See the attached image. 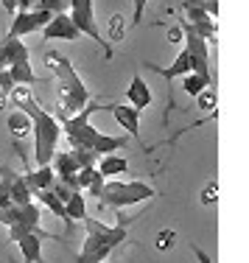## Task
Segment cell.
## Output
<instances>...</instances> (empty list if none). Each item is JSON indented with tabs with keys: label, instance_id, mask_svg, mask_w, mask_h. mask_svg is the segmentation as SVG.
<instances>
[{
	"label": "cell",
	"instance_id": "4fadbf2b",
	"mask_svg": "<svg viewBox=\"0 0 249 263\" xmlns=\"http://www.w3.org/2000/svg\"><path fill=\"white\" fill-rule=\"evenodd\" d=\"M0 51H3V59H6V67H14V65H28L31 62V51L23 40L17 36H9L6 34L0 40Z\"/></svg>",
	"mask_w": 249,
	"mask_h": 263
},
{
	"label": "cell",
	"instance_id": "277c9868",
	"mask_svg": "<svg viewBox=\"0 0 249 263\" xmlns=\"http://www.w3.org/2000/svg\"><path fill=\"white\" fill-rule=\"evenodd\" d=\"M132 218L121 216L115 227L109 224H101L98 218H84V227H87V238H84V247H82V255L76 258V263H101L112 255V249L121 247L126 241V227Z\"/></svg>",
	"mask_w": 249,
	"mask_h": 263
},
{
	"label": "cell",
	"instance_id": "2e32d148",
	"mask_svg": "<svg viewBox=\"0 0 249 263\" xmlns=\"http://www.w3.org/2000/svg\"><path fill=\"white\" fill-rule=\"evenodd\" d=\"M126 101L138 112H143L151 104V90H148V84L143 76H132V81H129V87H126Z\"/></svg>",
	"mask_w": 249,
	"mask_h": 263
},
{
	"label": "cell",
	"instance_id": "4316f807",
	"mask_svg": "<svg viewBox=\"0 0 249 263\" xmlns=\"http://www.w3.org/2000/svg\"><path fill=\"white\" fill-rule=\"evenodd\" d=\"M196 101H199V106H202V109H213V106H216V96H213V90L207 87V90H204L202 96L196 98Z\"/></svg>",
	"mask_w": 249,
	"mask_h": 263
},
{
	"label": "cell",
	"instance_id": "9c48e42d",
	"mask_svg": "<svg viewBox=\"0 0 249 263\" xmlns=\"http://www.w3.org/2000/svg\"><path fill=\"white\" fill-rule=\"evenodd\" d=\"M51 11H42V9H34V11H20V14H14V20H11V28H9V36H17V40H23V36L34 34V31H42L51 23Z\"/></svg>",
	"mask_w": 249,
	"mask_h": 263
},
{
	"label": "cell",
	"instance_id": "ac0fdd59",
	"mask_svg": "<svg viewBox=\"0 0 249 263\" xmlns=\"http://www.w3.org/2000/svg\"><path fill=\"white\" fill-rule=\"evenodd\" d=\"M95 171L101 174L104 179L121 177V174L129 171V160L121 157V154H104V157H98V162H95Z\"/></svg>",
	"mask_w": 249,
	"mask_h": 263
},
{
	"label": "cell",
	"instance_id": "484cf974",
	"mask_svg": "<svg viewBox=\"0 0 249 263\" xmlns=\"http://www.w3.org/2000/svg\"><path fill=\"white\" fill-rule=\"evenodd\" d=\"M107 36H109L112 42L123 40V17H121V14L109 17V28H107ZM109 40H107V42H109Z\"/></svg>",
	"mask_w": 249,
	"mask_h": 263
},
{
	"label": "cell",
	"instance_id": "d590c367",
	"mask_svg": "<svg viewBox=\"0 0 249 263\" xmlns=\"http://www.w3.org/2000/svg\"><path fill=\"white\" fill-rule=\"evenodd\" d=\"M6 101H9V98H6V96H0V109L6 106Z\"/></svg>",
	"mask_w": 249,
	"mask_h": 263
},
{
	"label": "cell",
	"instance_id": "7402d4cb",
	"mask_svg": "<svg viewBox=\"0 0 249 263\" xmlns=\"http://www.w3.org/2000/svg\"><path fill=\"white\" fill-rule=\"evenodd\" d=\"M36 199H40V204H45V208L51 210L53 216H59L62 221L67 224V227H70V224H73L70 218H67V213H65V204H62L59 199L53 196V191H51V187H48V191H40V193H36Z\"/></svg>",
	"mask_w": 249,
	"mask_h": 263
},
{
	"label": "cell",
	"instance_id": "7a4b0ae2",
	"mask_svg": "<svg viewBox=\"0 0 249 263\" xmlns=\"http://www.w3.org/2000/svg\"><path fill=\"white\" fill-rule=\"evenodd\" d=\"M45 67L56 76V98H59V121L73 118L92 101V92L87 90L82 76L76 73V67L70 65L62 51H48L45 53Z\"/></svg>",
	"mask_w": 249,
	"mask_h": 263
},
{
	"label": "cell",
	"instance_id": "7c38bea8",
	"mask_svg": "<svg viewBox=\"0 0 249 263\" xmlns=\"http://www.w3.org/2000/svg\"><path fill=\"white\" fill-rule=\"evenodd\" d=\"M42 36H45V40H65V42H76L82 34L76 31V26L70 23V17H67V14H53V17H51V23H48V26L42 28Z\"/></svg>",
	"mask_w": 249,
	"mask_h": 263
},
{
	"label": "cell",
	"instance_id": "d6a6232c",
	"mask_svg": "<svg viewBox=\"0 0 249 263\" xmlns=\"http://www.w3.org/2000/svg\"><path fill=\"white\" fill-rule=\"evenodd\" d=\"M0 6L6 11H11V14H17V0H0Z\"/></svg>",
	"mask_w": 249,
	"mask_h": 263
},
{
	"label": "cell",
	"instance_id": "f1b7e54d",
	"mask_svg": "<svg viewBox=\"0 0 249 263\" xmlns=\"http://www.w3.org/2000/svg\"><path fill=\"white\" fill-rule=\"evenodd\" d=\"M174 238H177V233H174V230H165V233H163V238L157 241V249H168V247L174 243Z\"/></svg>",
	"mask_w": 249,
	"mask_h": 263
},
{
	"label": "cell",
	"instance_id": "3957f363",
	"mask_svg": "<svg viewBox=\"0 0 249 263\" xmlns=\"http://www.w3.org/2000/svg\"><path fill=\"white\" fill-rule=\"evenodd\" d=\"M92 112H101V104L90 101L79 115L65 118V121L59 123L62 132H65V137H67V143H70V148H76V152H92V154H98V157H104V154H118L126 146V137H112V135L98 132L90 123Z\"/></svg>",
	"mask_w": 249,
	"mask_h": 263
},
{
	"label": "cell",
	"instance_id": "d4e9b609",
	"mask_svg": "<svg viewBox=\"0 0 249 263\" xmlns=\"http://www.w3.org/2000/svg\"><path fill=\"white\" fill-rule=\"evenodd\" d=\"M34 9L51 11V14H67V0H36Z\"/></svg>",
	"mask_w": 249,
	"mask_h": 263
},
{
	"label": "cell",
	"instance_id": "1f68e13d",
	"mask_svg": "<svg viewBox=\"0 0 249 263\" xmlns=\"http://www.w3.org/2000/svg\"><path fill=\"white\" fill-rule=\"evenodd\" d=\"M202 202H216V182H210L207 191H202Z\"/></svg>",
	"mask_w": 249,
	"mask_h": 263
},
{
	"label": "cell",
	"instance_id": "4dcf8cb0",
	"mask_svg": "<svg viewBox=\"0 0 249 263\" xmlns=\"http://www.w3.org/2000/svg\"><path fill=\"white\" fill-rule=\"evenodd\" d=\"M132 3H135V17H132V20H135V23H140V20H143V11H146V3H148V0H132Z\"/></svg>",
	"mask_w": 249,
	"mask_h": 263
},
{
	"label": "cell",
	"instance_id": "30bf717a",
	"mask_svg": "<svg viewBox=\"0 0 249 263\" xmlns=\"http://www.w3.org/2000/svg\"><path fill=\"white\" fill-rule=\"evenodd\" d=\"M45 238H51L42 227H36L34 233H26L23 238H17V247H20L23 252V260L26 263H40L42 260V243H45Z\"/></svg>",
	"mask_w": 249,
	"mask_h": 263
},
{
	"label": "cell",
	"instance_id": "ffe728a7",
	"mask_svg": "<svg viewBox=\"0 0 249 263\" xmlns=\"http://www.w3.org/2000/svg\"><path fill=\"white\" fill-rule=\"evenodd\" d=\"M65 213L70 221H84L87 218V202H84V193L82 191H73L65 202Z\"/></svg>",
	"mask_w": 249,
	"mask_h": 263
},
{
	"label": "cell",
	"instance_id": "83f0119b",
	"mask_svg": "<svg viewBox=\"0 0 249 263\" xmlns=\"http://www.w3.org/2000/svg\"><path fill=\"white\" fill-rule=\"evenodd\" d=\"M11 204V196H9V182L6 179H0V210L9 208Z\"/></svg>",
	"mask_w": 249,
	"mask_h": 263
},
{
	"label": "cell",
	"instance_id": "cb8c5ba5",
	"mask_svg": "<svg viewBox=\"0 0 249 263\" xmlns=\"http://www.w3.org/2000/svg\"><path fill=\"white\" fill-rule=\"evenodd\" d=\"M6 126H9V132L14 137H26L28 132H31V118L26 115V112H20V109H14L9 115V121H6Z\"/></svg>",
	"mask_w": 249,
	"mask_h": 263
},
{
	"label": "cell",
	"instance_id": "d6986e66",
	"mask_svg": "<svg viewBox=\"0 0 249 263\" xmlns=\"http://www.w3.org/2000/svg\"><path fill=\"white\" fill-rule=\"evenodd\" d=\"M151 70H154V73H160V76L168 79V81L177 79V76H188V73H190V56L185 53V48H182V51L174 56V62H171L168 67H157V65H151Z\"/></svg>",
	"mask_w": 249,
	"mask_h": 263
},
{
	"label": "cell",
	"instance_id": "f546056e",
	"mask_svg": "<svg viewBox=\"0 0 249 263\" xmlns=\"http://www.w3.org/2000/svg\"><path fill=\"white\" fill-rule=\"evenodd\" d=\"M190 249H194V255H196V260H199V263H213V258H210V255L204 252L202 247H196V243H190Z\"/></svg>",
	"mask_w": 249,
	"mask_h": 263
},
{
	"label": "cell",
	"instance_id": "e575fe53",
	"mask_svg": "<svg viewBox=\"0 0 249 263\" xmlns=\"http://www.w3.org/2000/svg\"><path fill=\"white\" fill-rule=\"evenodd\" d=\"M6 67V59H3V51H0V70Z\"/></svg>",
	"mask_w": 249,
	"mask_h": 263
},
{
	"label": "cell",
	"instance_id": "8fae6325",
	"mask_svg": "<svg viewBox=\"0 0 249 263\" xmlns=\"http://www.w3.org/2000/svg\"><path fill=\"white\" fill-rule=\"evenodd\" d=\"M0 179H6V182H9L11 204H17V208H26V204L34 202L31 191L26 187V182H23V174H14L11 168H3V165H0Z\"/></svg>",
	"mask_w": 249,
	"mask_h": 263
},
{
	"label": "cell",
	"instance_id": "9a60e30c",
	"mask_svg": "<svg viewBox=\"0 0 249 263\" xmlns=\"http://www.w3.org/2000/svg\"><path fill=\"white\" fill-rule=\"evenodd\" d=\"M23 182H26V187L31 191V196H36L40 191H48L53 182H56V174L51 165L45 168H28L26 174H23Z\"/></svg>",
	"mask_w": 249,
	"mask_h": 263
},
{
	"label": "cell",
	"instance_id": "5bb4252c",
	"mask_svg": "<svg viewBox=\"0 0 249 263\" xmlns=\"http://www.w3.org/2000/svg\"><path fill=\"white\" fill-rule=\"evenodd\" d=\"M101 109L112 112L115 121L121 123V126L126 129L132 137H140V112L138 109H132L129 104H107V106H101Z\"/></svg>",
	"mask_w": 249,
	"mask_h": 263
},
{
	"label": "cell",
	"instance_id": "836d02e7",
	"mask_svg": "<svg viewBox=\"0 0 249 263\" xmlns=\"http://www.w3.org/2000/svg\"><path fill=\"white\" fill-rule=\"evenodd\" d=\"M168 40H171V42H179V40H182V28H171V34H168Z\"/></svg>",
	"mask_w": 249,
	"mask_h": 263
},
{
	"label": "cell",
	"instance_id": "ba28073f",
	"mask_svg": "<svg viewBox=\"0 0 249 263\" xmlns=\"http://www.w3.org/2000/svg\"><path fill=\"white\" fill-rule=\"evenodd\" d=\"M182 40H185V53L190 56V73L210 76V45L202 36L194 34L188 23H182Z\"/></svg>",
	"mask_w": 249,
	"mask_h": 263
},
{
	"label": "cell",
	"instance_id": "6da1fadb",
	"mask_svg": "<svg viewBox=\"0 0 249 263\" xmlns=\"http://www.w3.org/2000/svg\"><path fill=\"white\" fill-rule=\"evenodd\" d=\"M9 98L17 104V109L26 112V115L31 118V132H34V162H36V168L51 165V160H53V154H56V146H59V137H62L59 121H56L51 112L36 101V96L28 90V87H14Z\"/></svg>",
	"mask_w": 249,
	"mask_h": 263
},
{
	"label": "cell",
	"instance_id": "52a82bcc",
	"mask_svg": "<svg viewBox=\"0 0 249 263\" xmlns=\"http://www.w3.org/2000/svg\"><path fill=\"white\" fill-rule=\"evenodd\" d=\"M40 216H42V210L36 202L26 204V208L9 204V208L0 210V224L9 227V241H17V238H23L26 233H34L40 227Z\"/></svg>",
	"mask_w": 249,
	"mask_h": 263
},
{
	"label": "cell",
	"instance_id": "5b68a950",
	"mask_svg": "<svg viewBox=\"0 0 249 263\" xmlns=\"http://www.w3.org/2000/svg\"><path fill=\"white\" fill-rule=\"evenodd\" d=\"M157 196L148 182H118V179H109L104 182L101 193H98V204L101 208H112V210H123V208H132V204H140V202H148V199Z\"/></svg>",
	"mask_w": 249,
	"mask_h": 263
},
{
	"label": "cell",
	"instance_id": "8992f818",
	"mask_svg": "<svg viewBox=\"0 0 249 263\" xmlns=\"http://www.w3.org/2000/svg\"><path fill=\"white\" fill-rule=\"evenodd\" d=\"M67 17H70V23L76 26L79 34H82V36H90L95 45H101L104 59L112 62L115 48H112L109 42L104 40L101 31H98V26H95V3H92V0H67Z\"/></svg>",
	"mask_w": 249,
	"mask_h": 263
},
{
	"label": "cell",
	"instance_id": "e0dca14e",
	"mask_svg": "<svg viewBox=\"0 0 249 263\" xmlns=\"http://www.w3.org/2000/svg\"><path fill=\"white\" fill-rule=\"evenodd\" d=\"M107 179L101 177V174L95 171V165H90V168H82V171L76 174V191H87L92 199H98V193H101V187Z\"/></svg>",
	"mask_w": 249,
	"mask_h": 263
},
{
	"label": "cell",
	"instance_id": "44dd1931",
	"mask_svg": "<svg viewBox=\"0 0 249 263\" xmlns=\"http://www.w3.org/2000/svg\"><path fill=\"white\" fill-rule=\"evenodd\" d=\"M210 76H199V73H188V76H182V90L188 92L190 98H199L204 90L210 87Z\"/></svg>",
	"mask_w": 249,
	"mask_h": 263
},
{
	"label": "cell",
	"instance_id": "603a6c76",
	"mask_svg": "<svg viewBox=\"0 0 249 263\" xmlns=\"http://www.w3.org/2000/svg\"><path fill=\"white\" fill-rule=\"evenodd\" d=\"M9 70V76L11 81H14V87H31V84H36L40 81V76H34V70H31V62L28 65H14V67H6Z\"/></svg>",
	"mask_w": 249,
	"mask_h": 263
}]
</instances>
